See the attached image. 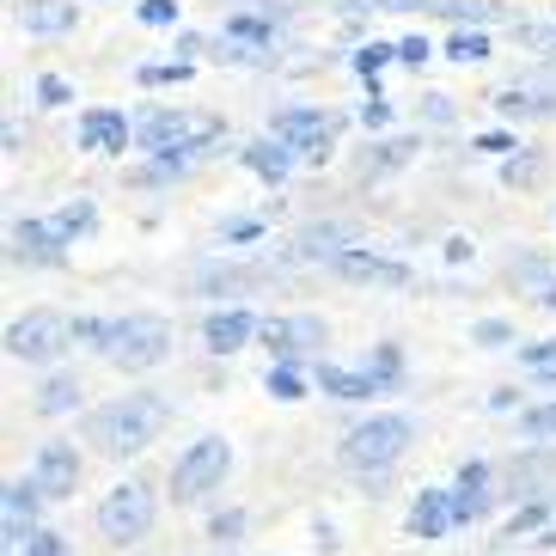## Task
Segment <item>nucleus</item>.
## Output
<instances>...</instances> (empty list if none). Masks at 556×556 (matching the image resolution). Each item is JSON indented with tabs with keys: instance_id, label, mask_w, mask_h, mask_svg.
<instances>
[{
	"instance_id": "f257e3e1",
	"label": "nucleus",
	"mask_w": 556,
	"mask_h": 556,
	"mask_svg": "<svg viewBox=\"0 0 556 556\" xmlns=\"http://www.w3.org/2000/svg\"><path fill=\"white\" fill-rule=\"evenodd\" d=\"M165 422H172V404L160 392H123L116 404L86 416L80 441H92V453H104V458H129V453H148Z\"/></svg>"
},
{
	"instance_id": "f03ea898",
	"label": "nucleus",
	"mask_w": 556,
	"mask_h": 556,
	"mask_svg": "<svg viewBox=\"0 0 556 556\" xmlns=\"http://www.w3.org/2000/svg\"><path fill=\"white\" fill-rule=\"evenodd\" d=\"M409 441H416V428L404 416H367L361 428L343 434V465L349 471H386L392 458H404Z\"/></svg>"
},
{
	"instance_id": "7ed1b4c3",
	"label": "nucleus",
	"mask_w": 556,
	"mask_h": 556,
	"mask_svg": "<svg viewBox=\"0 0 556 556\" xmlns=\"http://www.w3.org/2000/svg\"><path fill=\"white\" fill-rule=\"evenodd\" d=\"M227 471H232V446L227 441H197L190 453L172 465V502L178 507H197V502H208L220 483H227Z\"/></svg>"
},
{
	"instance_id": "20e7f679",
	"label": "nucleus",
	"mask_w": 556,
	"mask_h": 556,
	"mask_svg": "<svg viewBox=\"0 0 556 556\" xmlns=\"http://www.w3.org/2000/svg\"><path fill=\"white\" fill-rule=\"evenodd\" d=\"M172 355V325L165 318H116L111 325V349H104V361H116L123 374H148V367H160V361Z\"/></svg>"
},
{
	"instance_id": "39448f33",
	"label": "nucleus",
	"mask_w": 556,
	"mask_h": 556,
	"mask_svg": "<svg viewBox=\"0 0 556 556\" xmlns=\"http://www.w3.org/2000/svg\"><path fill=\"white\" fill-rule=\"evenodd\" d=\"M153 514H160V495H153V483H123V490H111V495L99 502V539H111V544L148 539Z\"/></svg>"
},
{
	"instance_id": "423d86ee",
	"label": "nucleus",
	"mask_w": 556,
	"mask_h": 556,
	"mask_svg": "<svg viewBox=\"0 0 556 556\" xmlns=\"http://www.w3.org/2000/svg\"><path fill=\"white\" fill-rule=\"evenodd\" d=\"M67 343H74V325L62 312H31V318H18L7 330V355L13 361H55Z\"/></svg>"
},
{
	"instance_id": "0eeeda50",
	"label": "nucleus",
	"mask_w": 556,
	"mask_h": 556,
	"mask_svg": "<svg viewBox=\"0 0 556 556\" xmlns=\"http://www.w3.org/2000/svg\"><path fill=\"white\" fill-rule=\"evenodd\" d=\"M31 483H37V495H43V502L74 495V483H80V453H74V441H43V446H37Z\"/></svg>"
},
{
	"instance_id": "6e6552de",
	"label": "nucleus",
	"mask_w": 556,
	"mask_h": 556,
	"mask_svg": "<svg viewBox=\"0 0 556 556\" xmlns=\"http://www.w3.org/2000/svg\"><path fill=\"white\" fill-rule=\"evenodd\" d=\"M214 129H220L214 116H178V111H148V116H141V141H148V148H160V153L197 148V141H208Z\"/></svg>"
},
{
	"instance_id": "1a4fd4ad",
	"label": "nucleus",
	"mask_w": 556,
	"mask_h": 556,
	"mask_svg": "<svg viewBox=\"0 0 556 556\" xmlns=\"http://www.w3.org/2000/svg\"><path fill=\"white\" fill-rule=\"evenodd\" d=\"M37 483H7L0 495V532H7V551H25L37 539Z\"/></svg>"
},
{
	"instance_id": "9d476101",
	"label": "nucleus",
	"mask_w": 556,
	"mask_h": 556,
	"mask_svg": "<svg viewBox=\"0 0 556 556\" xmlns=\"http://www.w3.org/2000/svg\"><path fill=\"white\" fill-rule=\"evenodd\" d=\"M330 263H337V276H343V281H367V288H404V281H409L404 263L374 257V251H337Z\"/></svg>"
},
{
	"instance_id": "9b49d317",
	"label": "nucleus",
	"mask_w": 556,
	"mask_h": 556,
	"mask_svg": "<svg viewBox=\"0 0 556 556\" xmlns=\"http://www.w3.org/2000/svg\"><path fill=\"white\" fill-rule=\"evenodd\" d=\"M257 337L269 355H312V349L325 343V325L318 318H269Z\"/></svg>"
},
{
	"instance_id": "f8f14e48",
	"label": "nucleus",
	"mask_w": 556,
	"mask_h": 556,
	"mask_svg": "<svg viewBox=\"0 0 556 556\" xmlns=\"http://www.w3.org/2000/svg\"><path fill=\"white\" fill-rule=\"evenodd\" d=\"M257 330H263V325L251 318V312H214L208 325H202V343H208L214 355H232V349H245Z\"/></svg>"
},
{
	"instance_id": "ddd939ff",
	"label": "nucleus",
	"mask_w": 556,
	"mask_h": 556,
	"mask_svg": "<svg viewBox=\"0 0 556 556\" xmlns=\"http://www.w3.org/2000/svg\"><path fill=\"white\" fill-rule=\"evenodd\" d=\"M13 257L18 263H62V227L18 220V227H13Z\"/></svg>"
},
{
	"instance_id": "4468645a",
	"label": "nucleus",
	"mask_w": 556,
	"mask_h": 556,
	"mask_svg": "<svg viewBox=\"0 0 556 556\" xmlns=\"http://www.w3.org/2000/svg\"><path fill=\"white\" fill-rule=\"evenodd\" d=\"M483 507H490V465L471 458V465L458 471V483H453V520H477Z\"/></svg>"
},
{
	"instance_id": "2eb2a0df",
	"label": "nucleus",
	"mask_w": 556,
	"mask_h": 556,
	"mask_svg": "<svg viewBox=\"0 0 556 556\" xmlns=\"http://www.w3.org/2000/svg\"><path fill=\"white\" fill-rule=\"evenodd\" d=\"M446 526H453V495L428 490L422 502H416V514H409V532H416V539H441Z\"/></svg>"
},
{
	"instance_id": "dca6fc26",
	"label": "nucleus",
	"mask_w": 556,
	"mask_h": 556,
	"mask_svg": "<svg viewBox=\"0 0 556 556\" xmlns=\"http://www.w3.org/2000/svg\"><path fill=\"white\" fill-rule=\"evenodd\" d=\"M80 141L92 153H123V141H129V123H123V116H111V111H92L80 123Z\"/></svg>"
},
{
	"instance_id": "f3484780",
	"label": "nucleus",
	"mask_w": 556,
	"mask_h": 556,
	"mask_svg": "<svg viewBox=\"0 0 556 556\" xmlns=\"http://www.w3.org/2000/svg\"><path fill=\"white\" fill-rule=\"evenodd\" d=\"M551 477H556L551 446H539V453H520L514 465H507V483H514V495H532L539 483H551Z\"/></svg>"
},
{
	"instance_id": "a211bd4d",
	"label": "nucleus",
	"mask_w": 556,
	"mask_h": 556,
	"mask_svg": "<svg viewBox=\"0 0 556 556\" xmlns=\"http://www.w3.org/2000/svg\"><path fill=\"white\" fill-rule=\"evenodd\" d=\"M318 386H325L330 397H343V404H361V397L386 392L374 374H349V367H318Z\"/></svg>"
},
{
	"instance_id": "6ab92c4d",
	"label": "nucleus",
	"mask_w": 556,
	"mask_h": 556,
	"mask_svg": "<svg viewBox=\"0 0 556 556\" xmlns=\"http://www.w3.org/2000/svg\"><path fill=\"white\" fill-rule=\"evenodd\" d=\"M74 7L67 0H25V31H67Z\"/></svg>"
},
{
	"instance_id": "aec40b11",
	"label": "nucleus",
	"mask_w": 556,
	"mask_h": 556,
	"mask_svg": "<svg viewBox=\"0 0 556 556\" xmlns=\"http://www.w3.org/2000/svg\"><path fill=\"white\" fill-rule=\"evenodd\" d=\"M74 404H80V379H67V374H55L50 386L37 392V409H43V416H62V409H74Z\"/></svg>"
},
{
	"instance_id": "412c9836",
	"label": "nucleus",
	"mask_w": 556,
	"mask_h": 556,
	"mask_svg": "<svg viewBox=\"0 0 556 556\" xmlns=\"http://www.w3.org/2000/svg\"><path fill=\"white\" fill-rule=\"evenodd\" d=\"M251 281H263V269H208V276H202V288H208V294H220V288H251Z\"/></svg>"
},
{
	"instance_id": "4be33fe9",
	"label": "nucleus",
	"mask_w": 556,
	"mask_h": 556,
	"mask_svg": "<svg viewBox=\"0 0 556 556\" xmlns=\"http://www.w3.org/2000/svg\"><path fill=\"white\" fill-rule=\"evenodd\" d=\"M520 428L532 434V441H551L556 434V404H539V409H526L520 416Z\"/></svg>"
},
{
	"instance_id": "5701e85b",
	"label": "nucleus",
	"mask_w": 556,
	"mask_h": 556,
	"mask_svg": "<svg viewBox=\"0 0 556 556\" xmlns=\"http://www.w3.org/2000/svg\"><path fill=\"white\" fill-rule=\"evenodd\" d=\"M514 37H520L526 50H544V55H556V25H514Z\"/></svg>"
},
{
	"instance_id": "b1692460",
	"label": "nucleus",
	"mask_w": 556,
	"mask_h": 556,
	"mask_svg": "<svg viewBox=\"0 0 556 556\" xmlns=\"http://www.w3.org/2000/svg\"><path fill=\"white\" fill-rule=\"evenodd\" d=\"M55 227H62V239H74V232H86V227H92V208H86V202H74V208H62V214H55Z\"/></svg>"
},
{
	"instance_id": "393cba45",
	"label": "nucleus",
	"mask_w": 556,
	"mask_h": 556,
	"mask_svg": "<svg viewBox=\"0 0 556 556\" xmlns=\"http://www.w3.org/2000/svg\"><path fill=\"white\" fill-rule=\"evenodd\" d=\"M245 160L257 165V172H269V178H276V172H288V148H251Z\"/></svg>"
},
{
	"instance_id": "a878e982",
	"label": "nucleus",
	"mask_w": 556,
	"mask_h": 556,
	"mask_svg": "<svg viewBox=\"0 0 556 556\" xmlns=\"http://www.w3.org/2000/svg\"><path fill=\"white\" fill-rule=\"evenodd\" d=\"M269 392H276L281 404H294V397H300V374H294V367H276V374H269Z\"/></svg>"
},
{
	"instance_id": "bb28decb",
	"label": "nucleus",
	"mask_w": 556,
	"mask_h": 556,
	"mask_svg": "<svg viewBox=\"0 0 556 556\" xmlns=\"http://www.w3.org/2000/svg\"><path fill=\"white\" fill-rule=\"evenodd\" d=\"M446 50H453V62H483V55H490V43H483V37H453Z\"/></svg>"
},
{
	"instance_id": "cd10ccee",
	"label": "nucleus",
	"mask_w": 556,
	"mask_h": 556,
	"mask_svg": "<svg viewBox=\"0 0 556 556\" xmlns=\"http://www.w3.org/2000/svg\"><path fill=\"white\" fill-rule=\"evenodd\" d=\"M18 556H67V544L55 539V532H37V539L25 544V551H18Z\"/></svg>"
},
{
	"instance_id": "c85d7f7f",
	"label": "nucleus",
	"mask_w": 556,
	"mask_h": 556,
	"mask_svg": "<svg viewBox=\"0 0 556 556\" xmlns=\"http://www.w3.org/2000/svg\"><path fill=\"white\" fill-rule=\"evenodd\" d=\"M544 520H551V507H526V514H520V520H514V526H507V539H520V532H532V526H544Z\"/></svg>"
},
{
	"instance_id": "c756f323",
	"label": "nucleus",
	"mask_w": 556,
	"mask_h": 556,
	"mask_svg": "<svg viewBox=\"0 0 556 556\" xmlns=\"http://www.w3.org/2000/svg\"><path fill=\"white\" fill-rule=\"evenodd\" d=\"M239 532H245V514H220V520H214V544H232Z\"/></svg>"
},
{
	"instance_id": "7c9ffc66",
	"label": "nucleus",
	"mask_w": 556,
	"mask_h": 556,
	"mask_svg": "<svg viewBox=\"0 0 556 556\" xmlns=\"http://www.w3.org/2000/svg\"><path fill=\"white\" fill-rule=\"evenodd\" d=\"M397 160H409V141H386V148L367 160V172H379V165H397Z\"/></svg>"
},
{
	"instance_id": "2f4dec72",
	"label": "nucleus",
	"mask_w": 556,
	"mask_h": 556,
	"mask_svg": "<svg viewBox=\"0 0 556 556\" xmlns=\"http://www.w3.org/2000/svg\"><path fill=\"white\" fill-rule=\"evenodd\" d=\"M507 337H514V330H507V325H495V318H483V325H477V343H490V349H502Z\"/></svg>"
},
{
	"instance_id": "473e14b6",
	"label": "nucleus",
	"mask_w": 556,
	"mask_h": 556,
	"mask_svg": "<svg viewBox=\"0 0 556 556\" xmlns=\"http://www.w3.org/2000/svg\"><path fill=\"white\" fill-rule=\"evenodd\" d=\"M526 361H532V367H556V343H532V349H526Z\"/></svg>"
},
{
	"instance_id": "72a5a7b5",
	"label": "nucleus",
	"mask_w": 556,
	"mask_h": 556,
	"mask_svg": "<svg viewBox=\"0 0 556 556\" xmlns=\"http://www.w3.org/2000/svg\"><path fill=\"white\" fill-rule=\"evenodd\" d=\"M37 92H43V104H67V86L55 80V74H50V80H43V86H37Z\"/></svg>"
},
{
	"instance_id": "f704fd0d",
	"label": "nucleus",
	"mask_w": 556,
	"mask_h": 556,
	"mask_svg": "<svg viewBox=\"0 0 556 556\" xmlns=\"http://www.w3.org/2000/svg\"><path fill=\"white\" fill-rule=\"evenodd\" d=\"M141 18H148V25H165V18H172V7H165V0H148V7H141Z\"/></svg>"
},
{
	"instance_id": "c9c22d12",
	"label": "nucleus",
	"mask_w": 556,
	"mask_h": 556,
	"mask_svg": "<svg viewBox=\"0 0 556 556\" xmlns=\"http://www.w3.org/2000/svg\"><path fill=\"white\" fill-rule=\"evenodd\" d=\"M397 55H404V62H422L428 43H422V37H409V43H397Z\"/></svg>"
},
{
	"instance_id": "e433bc0d",
	"label": "nucleus",
	"mask_w": 556,
	"mask_h": 556,
	"mask_svg": "<svg viewBox=\"0 0 556 556\" xmlns=\"http://www.w3.org/2000/svg\"><path fill=\"white\" fill-rule=\"evenodd\" d=\"M539 300H544V306H556V281H551V288H544V294H539Z\"/></svg>"
},
{
	"instance_id": "4c0bfd02",
	"label": "nucleus",
	"mask_w": 556,
	"mask_h": 556,
	"mask_svg": "<svg viewBox=\"0 0 556 556\" xmlns=\"http://www.w3.org/2000/svg\"><path fill=\"white\" fill-rule=\"evenodd\" d=\"M544 544H556V532H551V539H544Z\"/></svg>"
}]
</instances>
